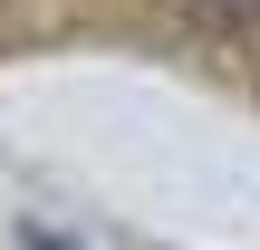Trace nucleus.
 <instances>
[{
	"label": "nucleus",
	"mask_w": 260,
	"mask_h": 250,
	"mask_svg": "<svg viewBox=\"0 0 260 250\" xmlns=\"http://www.w3.org/2000/svg\"><path fill=\"white\" fill-rule=\"evenodd\" d=\"M212 10H251V19H260V0H212Z\"/></svg>",
	"instance_id": "obj_1"
}]
</instances>
